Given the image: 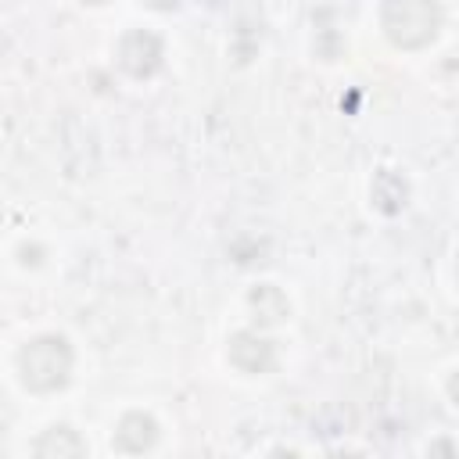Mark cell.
Instances as JSON below:
<instances>
[{
	"mask_svg": "<svg viewBox=\"0 0 459 459\" xmlns=\"http://www.w3.org/2000/svg\"><path fill=\"white\" fill-rule=\"evenodd\" d=\"M32 452L39 459H75V455H86V441L72 427H50V430H43V437L36 441Z\"/></svg>",
	"mask_w": 459,
	"mask_h": 459,
	"instance_id": "obj_6",
	"label": "cell"
},
{
	"mask_svg": "<svg viewBox=\"0 0 459 459\" xmlns=\"http://www.w3.org/2000/svg\"><path fill=\"white\" fill-rule=\"evenodd\" d=\"M230 362L240 369V373H269L273 366V341L251 333V330H240L230 337Z\"/></svg>",
	"mask_w": 459,
	"mask_h": 459,
	"instance_id": "obj_4",
	"label": "cell"
},
{
	"mask_svg": "<svg viewBox=\"0 0 459 459\" xmlns=\"http://www.w3.org/2000/svg\"><path fill=\"white\" fill-rule=\"evenodd\" d=\"M72 344L57 333H47V337H36L29 341L22 351H18V373H22V384L36 394H50V391H61L72 377Z\"/></svg>",
	"mask_w": 459,
	"mask_h": 459,
	"instance_id": "obj_1",
	"label": "cell"
},
{
	"mask_svg": "<svg viewBox=\"0 0 459 459\" xmlns=\"http://www.w3.org/2000/svg\"><path fill=\"white\" fill-rule=\"evenodd\" d=\"M384 36L398 50H420L441 32V4L437 0H384L380 7Z\"/></svg>",
	"mask_w": 459,
	"mask_h": 459,
	"instance_id": "obj_2",
	"label": "cell"
},
{
	"mask_svg": "<svg viewBox=\"0 0 459 459\" xmlns=\"http://www.w3.org/2000/svg\"><path fill=\"white\" fill-rule=\"evenodd\" d=\"M118 65L133 75V79H147L161 68V39L154 32H143V29H133L118 39Z\"/></svg>",
	"mask_w": 459,
	"mask_h": 459,
	"instance_id": "obj_3",
	"label": "cell"
},
{
	"mask_svg": "<svg viewBox=\"0 0 459 459\" xmlns=\"http://www.w3.org/2000/svg\"><path fill=\"white\" fill-rule=\"evenodd\" d=\"M147 7H154V11H172V7H179L183 0H143Z\"/></svg>",
	"mask_w": 459,
	"mask_h": 459,
	"instance_id": "obj_8",
	"label": "cell"
},
{
	"mask_svg": "<svg viewBox=\"0 0 459 459\" xmlns=\"http://www.w3.org/2000/svg\"><path fill=\"white\" fill-rule=\"evenodd\" d=\"M251 308L258 312V323H280L290 312L287 298L276 287H255L251 290Z\"/></svg>",
	"mask_w": 459,
	"mask_h": 459,
	"instance_id": "obj_7",
	"label": "cell"
},
{
	"mask_svg": "<svg viewBox=\"0 0 459 459\" xmlns=\"http://www.w3.org/2000/svg\"><path fill=\"white\" fill-rule=\"evenodd\" d=\"M158 441V423L147 412H126L115 430V445L122 452H147Z\"/></svg>",
	"mask_w": 459,
	"mask_h": 459,
	"instance_id": "obj_5",
	"label": "cell"
},
{
	"mask_svg": "<svg viewBox=\"0 0 459 459\" xmlns=\"http://www.w3.org/2000/svg\"><path fill=\"white\" fill-rule=\"evenodd\" d=\"M82 4H100V0H82Z\"/></svg>",
	"mask_w": 459,
	"mask_h": 459,
	"instance_id": "obj_9",
	"label": "cell"
}]
</instances>
